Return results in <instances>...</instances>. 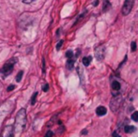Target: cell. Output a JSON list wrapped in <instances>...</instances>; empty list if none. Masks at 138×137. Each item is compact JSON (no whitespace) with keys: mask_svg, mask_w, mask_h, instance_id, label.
I'll return each instance as SVG.
<instances>
[{"mask_svg":"<svg viewBox=\"0 0 138 137\" xmlns=\"http://www.w3.org/2000/svg\"><path fill=\"white\" fill-rule=\"evenodd\" d=\"M66 57L68 59H72V57H73V52L71 51V50H69V51L66 52Z\"/></svg>","mask_w":138,"mask_h":137,"instance_id":"cell-16","label":"cell"},{"mask_svg":"<svg viewBox=\"0 0 138 137\" xmlns=\"http://www.w3.org/2000/svg\"><path fill=\"white\" fill-rule=\"evenodd\" d=\"M14 127L8 125L3 130L2 137H14Z\"/></svg>","mask_w":138,"mask_h":137,"instance_id":"cell-6","label":"cell"},{"mask_svg":"<svg viewBox=\"0 0 138 137\" xmlns=\"http://www.w3.org/2000/svg\"><path fill=\"white\" fill-rule=\"evenodd\" d=\"M95 56H96L97 60L102 61L104 57H105V46L100 45V46L96 47V49H95Z\"/></svg>","mask_w":138,"mask_h":137,"instance_id":"cell-4","label":"cell"},{"mask_svg":"<svg viewBox=\"0 0 138 137\" xmlns=\"http://www.w3.org/2000/svg\"><path fill=\"white\" fill-rule=\"evenodd\" d=\"M121 103H122V98L120 96H116L114 97L110 101V108L113 112H118V109L120 108Z\"/></svg>","mask_w":138,"mask_h":137,"instance_id":"cell-3","label":"cell"},{"mask_svg":"<svg viewBox=\"0 0 138 137\" xmlns=\"http://www.w3.org/2000/svg\"><path fill=\"white\" fill-rule=\"evenodd\" d=\"M14 88H15L14 85H10V86L7 87V91H8V92H10V91H12Z\"/></svg>","mask_w":138,"mask_h":137,"instance_id":"cell-23","label":"cell"},{"mask_svg":"<svg viewBox=\"0 0 138 137\" xmlns=\"http://www.w3.org/2000/svg\"><path fill=\"white\" fill-rule=\"evenodd\" d=\"M26 110L25 108H21L18 111L16 118H15V123H14V132L16 133H21L24 132L26 125Z\"/></svg>","mask_w":138,"mask_h":137,"instance_id":"cell-1","label":"cell"},{"mask_svg":"<svg viewBox=\"0 0 138 137\" xmlns=\"http://www.w3.org/2000/svg\"><path fill=\"white\" fill-rule=\"evenodd\" d=\"M91 60H92L91 56H87V57H84L83 60H82V62H83V64H84L85 66L87 67V66H89V64H90Z\"/></svg>","mask_w":138,"mask_h":137,"instance_id":"cell-11","label":"cell"},{"mask_svg":"<svg viewBox=\"0 0 138 137\" xmlns=\"http://www.w3.org/2000/svg\"><path fill=\"white\" fill-rule=\"evenodd\" d=\"M17 62V58L16 57H12V58L9 59L7 62H6L3 67L0 70V75H1V78L5 79L6 77L11 74V72L13 71V68H14V65L15 63Z\"/></svg>","mask_w":138,"mask_h":137,"instance_id":"cell-2","label":"cell"},{"mask_svg":"<svg viewBox=\"0 0 138 137\" xmlns=\"http://www.w3.org/2000/svg\"><path fill=\"white\" fill-rule=\"evenodd\" d=\"M46 72V65H45V59L42 58V73L45 74Z\"/></svg>","mask_w":138,"mask_h":137,"instance_id":"cell-18","label":"cell"},{"mask_svg":"<svg viewBox=\"0 0 138 137\" xmlns=\"http://www.w3.org/2000/svg\"><path fill=\"white\" fill-rule=\"evenodd\" d=\"M98 4H99V1H95V2L93 3V5H94V6H97Z\"/></svg>","mask_w":138,"mask_h":137,"instance_id":"cell-28","label":"cell"},{"mask_svg":"<svg viewBox=\"0 0 138 137\" xmlns=\"http://www.w3.org/2000/svg\"><path fill=\"white\" fill-rule=\"evenodd\" d=\"M23 75H24V71H20L19 72L17 73V75H16V77H15V80H16V82H21V80H22L23 78Z\"/></svg>","mask_w":138,"mask_h":137,"instance_id":"cell-13","label":"cell"},{"mask_svg":"<svg viewBox=\"0 0 138 137\" xmlns=\"http://www.w3.org/2000/svg\"><path fill=\"white\" fill-rule=\"evenodd\" d=\"M48 90H49V85H48V84H44V85L42 86V91L47 92Z\"/></svg>","mask_w":138,"mask_h":137,"instance_id":"cell-20","label":"cell"},{"mask_svg":"<svg viewBox=\"0 0 138 137\" xmlns=\"http://www.w3.org/2000/svg\"><path fill=\"white\" fill-rule=\"evenodd\" d=\"M37 96H38V92L36 91V92H34L32 95V97H31V101H30V103H31V105H34L35 103H36V100H37Z\"/></svg>","mask_w":138,"mask_h":137,"instance_id":"cell-14","label":"cell"},{"mask_svg":"<svg viewBox=\"0 0 138 137\" xmlns=\"http://www.w3.org/2000/svg\"><path fill=\"white\" fill-rule=\"evenodd\" d=\"M132 119L133 120V121H136V122H138V112L136 111V112H133V114H132Z\"/></svg>","mask_w":138,"mask_h":137,"instance_id":"cell-15","label":"cell"},{"mask_svg":"<svg viewBox=\"0 0 138 137\" xmlns=\"http://www.w3.org/2000/svg\"><path fill=\"white\" fill-rule=\"evenodd\" d=\"M74 63H75V60L74 59H68L66 62V67L68 70H72L74 66Z\"/></svg>","mask_w":138,"mask_h":137,"instance_id":"cell-10","label":"cell"},{"mask_svg":"<svg viewBox=\"0 0 138 137\" xmlns=\"http://www.w3.org/2000/svg\"><path fill=\"white\" fill-rule=\"evenodd\" d=\"M63 43H64V40H63V39H60V40L57 42V46H56V49H57V51H59V50L61 49V47H62V45H63Z\"/></svg>","mask_w":138,"mask_h":137,"instance_id":"cell-17","label":"cell"},{"mask_svg":"<svg viewBox=\"0 0 138 137\" xmlns=\"http://www.w3.org/2000/svg\"><path fill=\"white\" fill-rule=\"evenodd\" d=\"M86 133H87V131L86 130H83L81 132V134H86Z\"/></svg>","mask_w":138,"mask_h":137,"instance_id":"cell-25","label":"cell"},{"mask_svg":"<svg viewBox=\"0 0 138 137\" xmlns=\"http://www.w3.org/2000/svg\"><path fill=\"white\" fill-rule=\"evenodd\" d=\"M110 8H111V4H110V2H109V1H104V7H102V11L105 12V11L110 10Z\"/></svg>","mask_w":138,"mask_h":137,"instance_id":"cell-12","label":"cell"},{"mask_svg":"<svg viewBox=\"0 0 138 137\" xmlns=\"http://www.w3.org/2000/svg\"><path fill=\"white\" fill-rule=\"evenodd\" d=\"M86 11H85V12H84V13H82V14H80V16H79V17H78V18H77V19H76V21H75V23H74V25H76L77 23H78V22H79V20H80V19H82V18L84 17L85 15H86Z\"/></svg>","mask_w":138,"mask_h":137,"instance_id":"cell-21","label":"cell"},{"mask_svg":"<svg viewBox=\"0 0 138 137\" xmlns=\"http://www.w3.org/2000/svg\"><path fill=\"white\" fill-rule=\"evenodd\" d=\"M79 54H80V50H77L76 54H75V57H78Z\"/></svg>","mask_w":138,"mask_h":137,"instance_id":"cell-26","label":"cell"},{"mask_svg":"<svg viewBox=\"0 0 138 137\" xmlns=\"http://www.w3.org/2000/svg\"><path fill=\"white\" fill-rule=\"evenodd\" d=\"M134 4L133 0H126L125 2H124L123 6H122V10H121V12L124 16L126 15H128L129 13L132 11V9H133V6Z\"/></svg>","mask_w":138,"mask_h":137,"instance_id":"cell-5","label":"cell"},{"mask_svg":"<svg viewBox=\"0 0 138 137\" xmlns=\"http://www.w3.org/2000/svg\"><path fill=\"white\" fill-rule=\"evenodd\" d=\"M120 88H121L120 84L118 83V81L112 82V92H113L114 97L119 96V94H120Z\"/></svg>","mask_w":138,"mask_h":137,"instance_id":"cell-7","label":"cell"},{"mask_svg":"<svg viewBox=\"0 0 138 137\" xmlns=\"http://www.w3.org/2000/svg\"><path fill=\"white\" fill-rule=\"evenodd\" d=\"M136 42H132V44H131V49H132V51L133 52H135L136 51Z\"/></svg>","mask_w":138,"mask_h":137,"instance_id":"cell-19","label":"cell"},{"mask_svg":"<svg viewBox=\"0 0 138 137\" xmlns=\"http://www.w3.org/2000/svg\"><path fill=\"white\" fill-rule=\"evenodd\" d=\"M113 136H114V137H121L120 135H118V134H116V132H114V135H113Z\"/></svg>","mask_w":138,"mask_h":137,"instance_id":"cell-27","label":"cell"},{"mask_svg":"<svg viewBox=\"0 0 138 137\" xmlns=\"http://www.w3.org/2000/svg\"><path fill=\"white\" fill-rule=\"evenodd\" d=\"M136 131V128L134 126H131V125H126L124 127V132L126 133H133Z\"/></svg>","mask_w":138,"mask_h":137,"instance_id":"cell-9","label":"cell"},{"mask_svg":"<svg viewBox=\"0 0 138 137\" xmlns=\"http://www.w3.org/2000/svg\"><path fill=\"white\" fill-rule=\"evenodd\" d=\"M23 3L24 4H31V3H33V1H23Z\"/></svg>","mask_w":138,"mask_h":137,"instance_id":"cell-24","label":"cell"},{"mask_svg":"<svg viewBox=\"0 0 138 137\" xmlns=\"http://www.w3.org/2000/svg\"><path fill=\"white\" fill-rule=\"evenodd\" d=\"M96 113L98 115L101 117V115H104L106 113H107V109H106L104 106H99V107H97V109H96Z\"/></svg>","mask_w":138,"mask_h":137,"instance_id":"cell-8","label":"cell"},{"mask_svg":"<svg viewBox=\"0 0 138 137\" xmlns=\"http://www.w3.org/2000/svg\"><path fill=\"white\" fill-rule=\"evenodd\" d=\"M53 135H54V132H53L52 131H48V132L45 133L44 137H53Z\"/></svg>","mask_w":138,"mask_h":137,"instance_id":"cell-22","label":"cell"}]
</instances>
